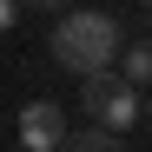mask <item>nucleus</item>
Here are the masks:
<instances>
[{"instance_id": "1", "label": "nucleus", "mask_w": 152, "mask_h": 152, "mask_svg": "<svg viewBox=\"0 0 152 152\" xmlns=\"http://www.w3.org/2000/svg\"><path fill=\"white\" fill-rule=\"evenodd\" d=\"M119 46H126L119 20L99 13V7H66L60 27H53V60H60L66 73H99V66H113Z\"/></svg>"}, {"instance_id": "2", "label": "nucleus", "mask_w": 152, "mask_h": 152, "mask_svg": "<svg viewBox=\"0 0 152 152\" xmlns=\"http://www.w3.org/2000/svg\"><path fill=\"white\" fill-rule=\"evenodd\" d=\"M80 106H86L93 126H106V132L126 139V132L145 119V86H132V80L113 73V66H99V73H80Z\"/></svg>"}, {"instance_id": "3", "label": "nucleus", "mask_w": 152, "mask_h": 152, "mask_svg": "<svg viewBox=\"0 0 152 152\" xmlns=\"http://www.w3.org/2000/svg\"><path fill=\"white\" fill-rule=\"evenodd\" d=\"M60 139H66V113L53 99H27L20 106V145L27 152H60Z\"/></svg>"}, {"instance_id": "4", "label": "nucleus", "mask_w": 152, "mask_h": 152, "mask_svg": "<svg viewBox=\"0 0 152 152\" xmlns=\"http://www.w3.org/2000/svg\"><path fill=\"white\" fill-rule=\"evenodd\" d=\"M60 152H126V145H119V132H106V126H93V119H86V132H66Z\"/></svg>"}, {"instance_id": "5", "label": "nucleus", "mask_w": 152, "mask_h": 152, "mask_svg": "<svg viewBox=\"0 0 152 152\" xmlns=\"http://www.w3.org/2000/svg\"><path fill=\"white\" fill-rule=\"evenodd\" d=\"M119 66H126L132 86H152V40H126L119 46Z\"/></svg>"}, {"instance_id": "6", "label": "nucleus", "mask_w": 152, "mask_h": 152, "mask_svg": "<svg viewBox=\"0 0 152 152\" xmlns=\"http://www.w3.org/2000/svg\"><path fill=\"white\" fill-rule=\"evenodd\" d=\"M13 20H20V0H0V40L13 33Z\"/></svg>"}, {"instance_id": "7", "label": "nucleus", "mask_w": 152, "mask_h": 152, "mask_svg": "<svg viewBox=\"0 0 152 152\" xmlns=\"http://www.w3.org/2000/svg\"><path fill=\"white\" fill-rule=\"evenodd\" d=\"M20 7H33V13H66L73 0H20Z\"/></svg>"}, {"instance_id": "8", "label": "nucleus", "mask_w": 152, "mask_h": 152, "mask_svg": "<svg viewBox=\"0 0 152 152\" xmlns=\"http://www.w3.org/2000/svg\"><path fill=\"white\" fill-rule=\"evenodd\" d=\"M145 119H152V86H145Z\"/></svg>"}, {"instance_id": "9", "label": "nucleus", "mask_w": 152, "mask_h": 152, "mask_svg": "<svg viewBox=\"0 0 152 152\" xmlns=\"http://www.w3.org/2000/svg\"><path fill=\"white\" fill-rule=\"evenodd\" d=\"M139 7H145V13H152V0H139Z\"/></svg>"}]
</instances>
